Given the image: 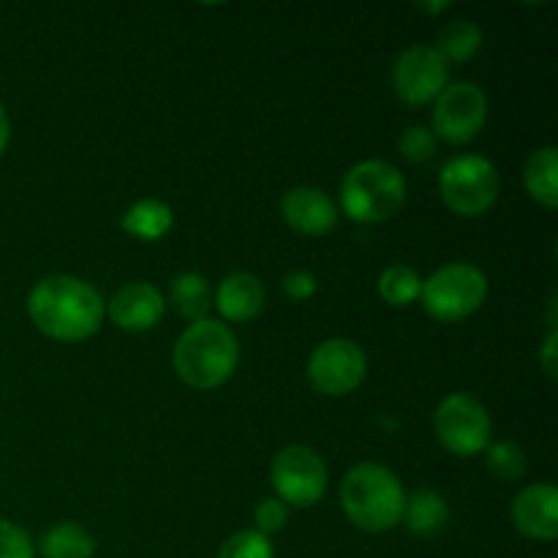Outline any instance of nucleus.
Masks as SVG:
<instances>
[{
  "label": "nucleus",
  "mask_w": 558,
  "mask_h": 558,
  "mask_svg": "<svg viewBox=\"0 0 558 558\" xmlns=\"http://www.w3.org/2000/svg\"><path fill=\"white\" fill-rule=\"evenodd\" d=\"M107 303L96 287L76 276H47L27 294V316L41 336L76 343L101 327Z\"/></svg>",
  "instance_id": "1"
},
{
  "label": "nucleus",
  "mask_w": 558,
  "mask_h": 558,
  "mask_svg": "<svg viewBox=\"0 0 558 558\" xmlns=\"http://www.w3.org/2000/svg\"><path fill=\"white\" fill-rule=\"evenodd\" d=\"M240 363V341L218 319H202L180 332L172 352V365L180 381L194 390H216L227 385Z\"/></svg>",
  "instance_id": "2"
},
{
  "label": "nucleus",
  "mask_w": 558,
  "mask_h": 558,
  "mask_svg": "<svg viewBox=\"0 0 558 558\" xmlns=\"http://www.w3.org/2000/svg\"><path fill=\"white\" fill-rule=\"evenodd\" d=\"M338 499L352 526L360 532L381 534L401 523L407 490L398 474L381 463H357L343 477Z\"/></svg>",
  "instance_id": "3"
},
{
  "label": "nucleus",
  "mask_w": 558,
  "mask_h": 558,
  "mask_svg": "<svg viewBox=\"0 0 558 558\" xmlns=\"http://www.w3.org/2000/svg\"><path fill=\"white\" fill-rule=\"evenodd\" d=\"M407 202V180L381 158L360 161L341 180V210L354 223H381Z\"/></svg>",
  "instance_id": "4"
},
{
  "label": "nucleus",
  "mask_w": 558,
  "mask_h": 558,
  "mask_svg": "<svg viewBox=\"0 0 558 558\" xmlns=\"http://www.w3.org/2000/svg\"><path fill=\"white\" fill-rule=\"evenodd\" d=\"M488 300V276L472 262H450L423 281L425 314L436 322H463L477 314Z\"/></svg>",
  "instance_id": "5"
},
{
  "label": "nucleus",
  "mask_w": 558,
  "mask_h": 558,
  "mask_svg": "<svg viewBox=\"0 0 558 558\" xmlns=\"http://www.w3.org/2000/svg\"><path fill=\"white\" fill-rule=\"evenodd\" d=\"M439 194L456 216H485L499 199V172L485 156H458L441 167Z\"/></svg>",
  "instance_id": "6"
},
{
  "label": "nucleus",
  "mask_w": 558,
  "mask_h": 558,
  "mask_svg": "<svg viewBox=\"0 0 558 558\" xmlns=\"http://www.w3.org/2000/svg\"><path fill=\"white\" fill-rule=\"evenodd\" d=\"M434 430L439 445L458 458L483 456L494 441L488 409L469 392H452L436 407Z\"/></svg>",
  "instance_id": "7"
},
{
  "label": "nucleus",
  "mask_w": 558,
  "mask_h": 558,
  "mask_svg": "<svg viewBox=\"0 0 558 558\" xmlns=\"http://www.w3.org/2000/svg\"><path fill=\"white\" fill-rule=\"evenodd\" d=\"M327 480H330L327 463L314 447L289 445L276 452L270 463V483L276 488V499H281L287 507L292 505L308 510V507L319 505L327 490Z\"/></svg>",
  "instance_id": "8"
},
{
  "label": "nucleus",
  "mask_w": 558,
  "mask_h": 558,
  "mask_svg": "<svg viewBox=\"0 0 558 558\" xmlns=\"http://www.w3.org/2000/svg\"><path fill=\"white\" fill-rule=\"evenodd\" d=\"M305 374L319 396L341 398L363 385L368 374V357L360 343L349 338H330L311 352Z\"/></svg>",
  "instance_id": "9"
},
{
  "label": "nucleus",
  "mask_w": 558,
  "mask_h": 558,
  "mask_svg": "<svg viewBox=\"0 0 558 558\" xmlns=\"http://www.w3.org/2000/svg\"><path fill=\"white\" fill-rule=\"evenodd\" d=\"M488 120V96L474 82H452L434 101V131L436 140L450 145H466Z\"/></svg>",
  "instance_id": "10"
},
{
  "label": "nucleus",
  "mask_w": 558,
  "mask_h": 558,
  "mask_svg": "<svg viewBox=\"0 0 558 558\" xmlns=\"http://www.w3.org/2000/svg\"><path fill=\"white\" fill-rule=\"evenodd\" d=\"M450 63L439 54V49L428 44L409 47L398 54L392 65V90L409 107H425L436 101L439 93L450 85Z\"/></svg>",
  "instance_id": "11"
},
{
  "label": "nucleus",
  "mask_w": 558,
  "mask_h": 558,
  "mask_svg": "<svg viewBox=\"0 0 558 558\" xmlns=\"http://www.w3.org/2000/svg\"><path fill=\"white\" fill-rule=\"evenodd\" d=\"M107 314L120 330L147 332L161 325L163 314H167V298L161 289L147 281L125 283L107 303Z\"/></svg>",
  "instance_id": "12"
},
{
  "label": "nucleus",
  "mask_w": 558,
  "mask_h": 558,
  "mask_svg": "<svg viewBox=\"0 0 558 558\" xmlns=\"http://www.w3.org/2000/svg\"><path fill=\"white\" fill-rule=\"evenodd\" d=\"M512 526L529 539L554 543L558 537V490L550 483L523 488L510 505Z\"/></svg>",
  "instance_id": "13"
},
{
  "label": "nucleus",
  "mask_w": 558,
  "mask_h": 558,
  "mask_svg": "<svg viewBox=\"0 0 558 558\" xmlns=\"http://www.w3.org/2000/svg\"><path fill=\"white\" fill-rule=\"evenodd\" d=\"M283 221L305 238H325L338 227V205L314 185L289 189L281 199Z\"/></svg>",
  "instance_id": "14"
},
{
  "label": "nucleus",
  "mask_w": 558,
  "mask_h": 558,
  "mask_svg": "<svg viewBox=\"0 0 558 558\" xmlns=\"http://www.w3.org/2000/svg\"><path fill=\"white\" fill-rule=\"evenodd\" d=\"M265 283L254 272H229V276H223V281L216 289V298H213L218 314L227 322H234V325L256 319L265 311Z\"/></svg>",
  "instance_id": "15"
},
{
  "label": "nucleus",
  "mask_w": 558,
  "mask_h": 558,
  "mask_svg": "<svg viewBox=\"0 0 558 558\" xmlns=\"http://www.w3.org/2000/svg\"><path fill=\"white\" fill-rule=\"evenodd\" d=\"M401 523H407L414 537H436L450 523V505L436 490L420 488L412 496H407Z\"/></svg>",
  "instance_id": "16"
},
{
  "label": "nucleus",
  "mask_w": 558,
  "mask_h": 558,
  "mask_svg": "<svg viewBox=\"0 0 558 558\" xmlns=\"http://www.w3.org/2000/svg\"><path fill=\"white\" fill-rule=\"evenodd\" d=\"M174 223V210L163 199L147 196V199L134 202L120 218V227L125 234L142 240V243H156L163 234H169Z\"/></svg>",
  "instance_id": "17"
},
{
  "label": "nucleus",
  "mask_w": 558,
  "mask_h": 558,
  "mask_svg": "<svg viewBox=\"0 0 558 558\" xmlns=\"http://www.w3.org/2000/svg\"><path fill=\"white\" fill-rule=\"evenodd\" d=\"M523 185L529 196L545 210L558 207V150L554 145L537 147L523 167Z\"/></svg>",
  "instance_id": "18"
},
{
  "label": "nucleus",
  "mask_w": 558,
  "mask_h": 558,
  "mask_svg": "<svg viewBox=\"0 0 558 558\" xmlns=\"http://www.w3.org/2000/svg\"><path fill=\"white\" fill-rule=\"evenodd\" d=\"M38 554L41 558H93L96 556V539L80 523L60 521L41 534Z\"/></svg>",
  "instance_id": "19"
},
{
  "label": "nucleus",
  "mask_w": 558,
  "mask_h": 558,
  "mask_svg": "<svg viewBox=\"0 0 558 558\" xmlns=\"http://www.w3.org/2000/svg\"><path fill=\"white\" fill-rule=\"evenodd\" d=\"M169 303H172L174 311H178L183 319H189L191 325L207 319L213 305L210 283H207V278L199 276V272H180L172 281V287H169Z\"/></svg>",
  "instance_id": "20"
},
{
  "label": "nucleus",
  "mask_w": 558,
  "mask_h": 558,
  "mask_svg": "<svg viewBox=\"0 0 558 558\" xmlns=\"http://www.w3.org/2000/svg\"><path fill=\"white\" fill-rule=\"evenodd\" d=\"M376 289H379V298L387 305H392V308H407V305L417 303L420 294H423V276L414 267L398 262V265H390L381 270Z\"/></svg>",
  "instance_id": "21"
},
{
  "label": "nucleus",
  "mask_w": 558,
  "mask_h": 558,
  "mask_svg": "<svg viewBox=\"0 0 558 558\" xmlns=\"http://www.w3.org/2000/svg\"><path fill=\"white\" fill-rule=\"evenodd\" d=\"M483 47V31L472 20H452L439 33V54L447 63H466Z\"/></svg>",
  "instance_id": "22"
},
{
  "label": "nucleus",
  "mask_w": 558,
  "mask_h": 558,
  "mask_svg": "<svg viewBox=\"0 0 558 558\" xmlns=\"http://www.w3.org/2000/svg\"><path fill=\"white\" fill-rule=\"evenodd\" d=\"M485 466L494 477L499 480H521L526 474L529 461H526V452L510 439H501V441H490L488 450H485Z\"/></svg>",
  "instance_id": "23"
},
{
  "label": "nucleus",
  "mask_w": 558,
  "mask_h": 558,
  "mask_svg": "<svg viewBox=\"0 0 558 558\" xmlns=\"http://www.w3.org/2000/svg\"><path fill=\"white\" fill-rule=\"evenodd\" d=\"M218 558H276V548H272L270 537L259 534L256 529H243L221 545Z\"/></svg>",
  "instance_id": "24"
},
{
  "label": "nucleus",
  "mask_w": 558,
  "mask_h": 558,
  "mask_svg": "<svg viewBox=\"0 0 558 558\" xmlns=\"http://www.w3.org/2000/svg\"><path fill=\"white\" fill-rule=\"evenodd\" d=\"M436 145L439 140L428 125H409L401 136H398V153L412 163H425L436 156Z\"/></svg>",
  "instance_id": "25"
},
{
  "label": "nucleus",
  "mask_w": 558,
  "mask_h": 558,
  "mask_svg": "<svg viewBox=\"0 0 558 558\" xmlns=\"http://www.w3.org/2000/svg\"><path fill=\"white\" fill-rule=\"evenodd\" d=\"M0 558H36L31 534L9 518H0Z\"/></svg>",
  "instance_id": "26"
},
{
  "label": "nucleus",
  "mask_w": 558,
  "mask_h": 558,
  "mask_svg": "<svg viewBox=\"0 0 558 558\" xmlns=\"http://www.w3.org/2000/svg\"><path fill=\"white\" fill-rule=\"evenodd\" d=\"M254 523L256 532L270 537V534H278L289 523V507L283 505L281 499L270 496V499H262L254 510Z\"/></svg>",
  "instance_id": "27"
},
{
  "label": "nucleus",
  "mask_w": 558,
  "mask_h": 558,
  "mask_svg": "<svg viewBox=\"0 0 558 558\" xmlns=\"http://www.w3.org/2000/svg\"><path fill=\"white\" fill-rule=\"evenodd\" d=\"M281 289L289 300H294V303H305V300H311L316 294L319 281H316V276L311 270H292L283 276Z\"/></svg>",
  "instance_id": "28"
},
{
  "label": "nucleus",
  "mask_w": 558,
  "mask_h": 558,
  "mask_svg": "<svg viewBox=\"0 0 558 558\" xmlns=\"http://www.w3.org/2000/svg\"><path fill=\"white\" fill-rule=\"evenodd\" d=\"M539 365H543L548 379H556V368H558V332L556 330L548 332L543 349H539Z\"/></svg>",
  "instance_id": "29"
},
{
  "label": "nucleus",
  "mask_w": 558,
  "mask_h": 558,
  "mask_svg": "<svg viewBox=\"0 0 558 558\" xmlns=\"http://www.w3.org/2000/svg\"><path fill=\"white\" fill-rule=\"evenodd\" d=\"M9 140H11V118L9 112H5L3 101H0V156H3L5 147H9Z\"/></svg>",
  "instance_id": "30"
},
{
  "label": "nucleus",
  "mask_w": 558,
  "mask_h": 558,
  "mask_svg": "<svg viewBox=\"0 0 558 558\" xmlns=\"http://www.w3.org/2000/svg\"><path fill=\"white\" fill-rule=\"evenodd\" d=\"M447 3H439V5H420V11H425V14H436V11H445Z\"/></svg>",
  "instance_id": "31"
}]
</instances>
